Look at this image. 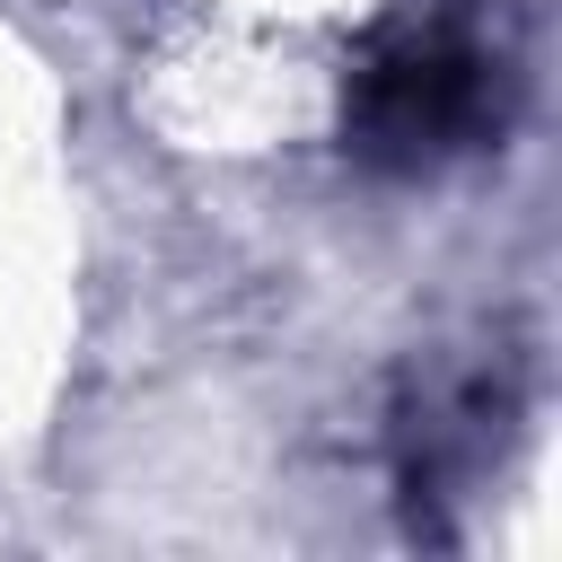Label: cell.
<instances>
[{"mask_svg":"<svg viewBox=\"0 0 562 562\" xmlns=\"http://www.w3.org/2000/svg\"><path fill=\"white\" fill-rule=\"evenodd\" d=\"M483 105H492V61L448 26L395 35L360 70V140L378 158H439L483 123Z\"/></svg>","mask_w":562,"mask_h":562,"instance_id":"cell-1","label":"cell"}]
</instances>
